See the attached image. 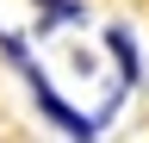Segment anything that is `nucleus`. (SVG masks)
Segmentation results:
<instances>
[{"mask_svg":"<svg viewBox=\"0 0 149 143\" xmlns=\"http://www.w3.org/2000/svg\"><path fill=\"white\" fill-rule=\"evenodd\" d=\"M37 6H44L37 31H50V25H68V19H87V6H81V0H37Z\"/></svg>","mask_w":149,"mask_h":143,"instance_id":"7ed1b4c3","label":"nucleus"},{"mask_svg":"<svg viewBox=\"0 0 149 143\" xmlns=\"http://www.w3.org/2000/svg\"><path fill=\"white\" fill-rule=\"evenodd\" d=\"M106 50L118 56V68H124V87H137V50H130V31H124V25H112V31H106Z\"/></svg>","mask_w":149,"mask_h":143,"instance_id":"f03ea898","label":"nucleus"},{"mask_svg":"<svg viewBox=\"0 0 149 143\" xmlns=\"http://www.w3.org/2000/svg\"><path fill=\"white\" fill-rule=\"evenodd\" d=\"M0 50H6V62L19 68V75H25L31 100H37V112H44L50 124H62L68 137H100V124H106V118H81V112H74V106H68V100H62V93L50 87V75H44V68H37V62L25 56V44H19L13 31H0Z\"/></svg>","mask_w":149,"mask_h":143,"instance_id":"f257e3e1","label":"nucleus"}]
</instances>
